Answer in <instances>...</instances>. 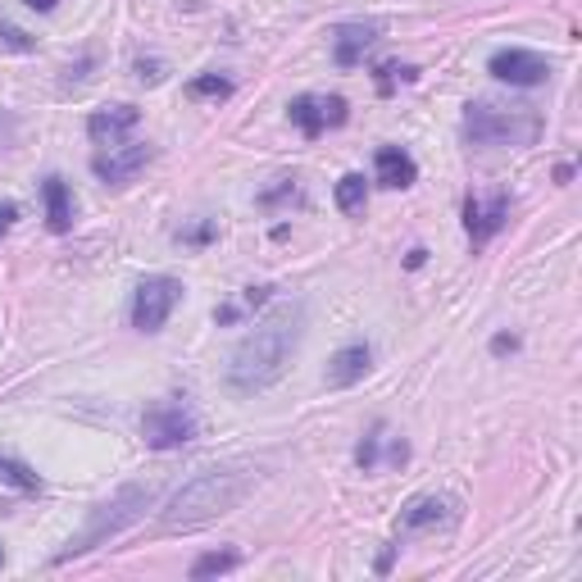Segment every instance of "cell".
Here are the masks:
<instances>
[{"label": "cell", "instance_id": "1", "mask_svg": "<svg viewBox=\"0 0 582 582\" xmlns=\"http://www.w3.org/2000/svg\"><path fill=\"white\" fill-rule=\"evenodd\" d=\"M296 347H300V310H278L251 337L237 341V351L228 355V387L242 396L273 387L287 373Z\"/></svg>", "mask_w": 582, "mask_h": 582}, {"label": "cell", "instance_id": "2", "mask_svg": "<svg viewBox=\"0 0 582 582\" xmlns=\"http://www.w3.org/2000/svg\"><path fill=\"white\" fill-rule=\"evenodd\" d=\"M255 473L251 469H210V473H196L191 483H183L174 492V501L164 505V528L168 532H191V528H205L223 519L228 509L242 505V496L251 492Z\"/></svg>", "mask_w": 582, "mask_h": 582}, {"label": "cell", "instance_id": "3", "mask_svg": "<svg viewBox=\"0 0 582 582\" xmlns=\"http://www.w3.org/2000/svg\"><path fill=\"white\" fill-rule=\"evenodd\" d=\"M151 505H155V483H128V487H119L110 501H100V505L91 509V515H87V528L55 556V564H68L74 556H87L91 546L119 537L123 528H132L136 519H142Z\"/></svg>", "mask_w": 582, "mask_h": 582}, {"label": "cell", "instance_id": "4", "mask_svg": "<svg viewBox=\"0 0 582 582\" xmlns=\"http://www.w3.org/2000/svg\"><path fill=\"white\" fill-rule=\"evenodd\" d=\"M464 142L469 146H532L537 132H541V119L528 110V106H492V100H473L464 110Z\"/></svg>", "mask_w": 582, "mask_h": 582}, {"label": "cell", "instance_id": "5", "mask_svg": "<svg viewBox=\"0 0 582 582\" xmlns=\"http://www.w3.org/2000/svg\"><path fill=\"white\" fill-rule=\"evenodd\" d=\"M142 437H146L151 451H178V447H187V441L200 437V419L183 400H155L142 415Z\"/></svg>", "mask_w": 582, "mask_h": 582}, {"label": "cell", "instance_id": "6", "mask_svg": "<svg viewBox=\"0 0 582 582\" xmlns=\"http://www.w3.org/2000/svg\"><path fill=\"white\" fill-rule=\"evenodd\" d=\"M178 300H183V283L168 278V273H151V278H142L132 292V328L160 332L168 323V315L178 310Z\"/></svg>", "mask_w": 582, "mask_h": 582}, {"label": "cell", "instance_id": "7", "mask_svg": "<svg viewBox=\"0 0 582 582\" xmlns=\"http://www.w3.org/2000/svg\"><path fill=\"white\" fill-rule=\"evenodd\" d=\"M487 74L496 83H509V87H537L551 78V59L537 55V51H524V46H509V51H496L487 59Z\"/></svg>", "mask_w": 582, "mask_h": 582}, {"label": "cell", "instance_id": "8", "mask_svg": "<svg viewBox=\"0 0 582 582\" xmlns=\"http://www.w3.org/2000/svg\"><path fill=\"white\" fill-rule=\"evenodd\" d=\"M287 114L305 136H323L328 128L347 123V100L341 96H296L287 106Z\"/></svg>", "mask_w": 582, "mask_h": 582}, {"label": "cell", "instance_id": "9", "mask_svg": "<svg viewBox=\"0 0 582 582\" xmlns=\"http://www.w3.org/2000/svg\"><path fill=\"white\" fill-rule=\"evenodd\" d=\"M151 164V146H142V142H132V146H110V151H100L96 160H91V174L106 183V187H123V183H132L142 168Z\"/></svg>", "mask_w": 582, "mask_h": 582}, {"label": "cell", "instance_id": "10", "mask_svg": "<svg viewBox=\"0 0 582 582\" xmlns=\"http://www.w3.org/2000/svg\"><path fill=\"white\" fill-rule=\"evenodd\" d=\"M505 219H509V196L505 191H496L492 200H477V196L464 200V232H469L473 246H487L492 237L505 228Z\"/></svg>", "mask_w": 582, "mask_h": 582}, {"label": "cell", "instance_id": "11", "mask_svg": "<svg viewBox=\"0 0 582 582\" xmlns=\"http://www.w3.org/2000/svg\"><path fill=\"white\" fill-rule=\"evenodd\" d=\"M441 524H455V501L428 492V496H415L400 509V524L396 528L409 537V532H428V528H441Z\"/></svg>", "mask_w": 582, "mask_h": 582}, {"label": "cell", "instance_id": "12", "mask_svg": "<svg viewBox=\"0 0 582 582\" xmlns=\"http://www.w3.org/2000/svg\"><path fill=\"white\" fill-rule=\"evenodd\" d=\"M369 369H373L369 341H351V347H341V351L328 360V387H332V392H347V387L364 383Z\"/></svg>", "mask_w": 582, "mask_h": 582}, {"label": "cell", "instance_id": "13", "mask_svg": "<svg viewBox=\"0 0 582 582\" xmlns=\"http://www.w3.org/2000/svg\"><path fill=\"white\" fill-rule=\"evenodd\" d=\"M136 123H142V110L136 106H106V110H96L87 119V136L96 146H119Z\"/></svg>", "mask_w": 582, "mask_h": 582}, {"label": "cell", "instance_id": "14", "mask_svg": "<svg viewBox=\"0 0 582 582\" xmlns=\"http://www.w3.org/2000/svg\"><path fill=\"white\" fill-rule=\"evenodd\" d=\"M378 37H383L378 23H341L332 32V59H337V68H355Z\"/></svg>", "mask_w": 582, "mask_h": 582}, {"label": "cell", "instance_id": "15", "mask_svg": "<svg viewBox=\"0 0 582 582\" xmlns=\"http://www.w3.org/2000/svg\"><path fill=\"white\" fill-rule=\"evenodd\" d=\"M42 200H46L51 232H68V228H74V191H68L64 178H46L42 183Z\"/></svg>", "mask_w": 582, "mask_h": 582}, {"label": "cell", "instance_id": "16", "mask_svg": "<svg viewBox=\"0 0 582 582\" xmlns=\"http://www.w3.org/2000/svg\"><path fill=\"white\" fill-rule=\"evenodd\" d=\"M415 178H419V164H415L409 151H400V146H383L378 151V183L383 187H409Z\"/></svg>", "mask_w": 582, "mask_h": 582}, {"label": "cell", "instance_id": "17", "mask_svg": "<svg viewBox=\"0 0 582 582\" xmlns=\"http://www.w3.org/2000/svg\"><path fill=\"white\" fill-rule=\"evenodd\" d=\"M364 205H369V183L364 174H347L337 183V210L341 215H364Z\"/></svg>", "mask_w": 582, "mask_h": 582}, {"label": "cell", "instance_id": "18", "mask_svg": "<svg viewBox=\"0 0 582 582\" xmlns=\"http://www.w3.org/2000/svg\"><path fill=\"white\" fill-rule=\"evenodd\" d=\"M0 483H10L14 492H42V477L23 460H10V455H0Z\"/></svg>", "mask_w": 582, "mask_h": 582}, {"label": "cell", "instance_id": "19", "mask_svg": "<svg viewBox=\"0 0 582 582\" xmlns=\"http://www.w3.org/2000/svg\"><path fill=\"white\" fill-rule=\"evenodd\" d=\"M187 96L191 100H228L232 96V78H223V74H200V78L187 83Z\"/></svg>", "mask_w": 582, "mask_h": 582}, {"label": "cell", "instance_id": "20", "mask_svg": "<svg viewBox=\"0 0 582 582\" xmlns=\"http://www.w3.org/2000/svg\"><path fill=\"white\" fill-rule=\"evenodd\" d=\"M237 564H242V556L237 551H210V556H200L196 564H191V578L200 582V578H219V573H232Z\"/></svg>", "mask_w": 582, "mask_h": 582}, {"label": "cell", "instance_id": "21", "mask_svg": "<svg viewBox=\"0 0 582 582\" xmlns=\"http://www.w3.org/2000/svg\"><path fill=\"white\" fill-rule=\"evenodd\" d=\"M0 51H10V55H32V51H37V37H28L23 28H14V23L0 19Z\"/></svg>", "mask_w": 582, "mask_h": 582}, {"label": "cell", "instance_id": "22", "mask_svg": "<svg viewBox=\"0 0 582 582\" xmlns=\"http://www.w3.org/2000/svg\"><path fill=\"white\" fill-rule=\"evenodd\" d=\"M378 441H383V424H373V428H369V437L355 447V464H360L364 473H369L373 464H378Z\"/></svg>", "mask_w": 582, "mask_h": 582}, {"label": "cell", "instance_id": "23", "mask_svg": "<svg viewBox=\"0 0 582 582\" xmlns=\"http://www.w3.org/2000/svg\"><path fill=\"white\" fill-rule=\"evenodd\" d=\"M178 237H183L187 246H205V242H210V237H215V223L205 219V223H196V228H187V232H178Z\"/></svg>", "mask_w": 582, "mask_h": 582}, {"label": "cell", "instance_id": "24", "mask_svg": "<svg viewBox=\"0 0 582 582\" xmlns=\"http://www.w3.org/2000/svg\"><path fill=\"white\" fill-rule=\"evenodd\" d=\"M136 78L142 83H160L164 74H160V59H136Z\"/></svg>", "mask_w": 582, "mask_h": 582}, {"label": "cell", "instance_id": "25", "mask_svg": "<svg viewBox=\"0 0 582 582\" xmlns=\"http://www.w3.org/2000/svg\"><path fill=\"white\" fill-rule=\"evenodd\" d=\"M492 351H496V355H509V351H519V337H509V332L492 337Z\"/></svg>", "mask_w": 582, "mask_h": 582}, {"label": "cell", "instance_id": "26", "mask_svg": "<svg viewBox=\"0 0 582 582\" xmlns=\"http://www.w3.org/2000/svg\"><path fill=\"white\" fill-rule=\"evenodd\" d=\"M14 219H19V205L6 200V205H0V237H6V232L14 228Z\"/></svg>", "mask_w": 582, "mask_h": 582}, {"label": "cell", "instance_id": "27", "mask_svg": "<svg viewBox=\"0 0 582 582\" xmlns=\"http://www.w3.org/2000/svg\"><path fill=\"white\" fill-rule=\"evenodd\" d=\"M10 136H14V119H10V114H0V151L10 146Z\"/></svg>", "mask_w": 582, "mask_h": 582}, {"label": "cell", "instance_id": "28", "mask_svg": "<svg viewBox=\"0 0 582 582\" xmlns=\"http://www.w3.org/2000/svg\"><path fill=\"white\" fill-rule=\"evenodd\" d=\"M215 319L219 323H237V319H242V310H237V305H223V310H215Z\"/></svg>", "mask_w": 582, "mask_h": 582}, {"label": "cell", "instance_id": "29", "mask_svg": "<svg viewBox=\"0 0 582 582\" xmlns=\"http://www.w3.org/2000/svg\"><path fill=\"white\" fill-rule=\"evenodd\" d=\"M23 6H28V10H37V14H51V10L59 6V0H23Z\"/></svg>", "mask_w": 582, "mask_h": 582}, {"label": "cell", "instance_id": "30", "mask_svg": "<svg viewBox=\"0 0 582 582\" xmlns=\"http://www.w3.org/2000/svg\"><path fill=\"white\" fill-rule=\"evenodd\" d=\"M0 560H6V556H0Z\"/></svg>", "mask_w": 582, "mask_h": 582}]
</instances>
